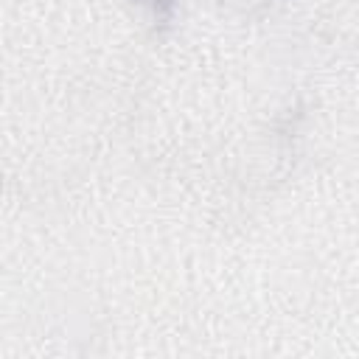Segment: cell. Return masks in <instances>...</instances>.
<instances>
[{
  "label": "cell",
  "mask_w": 359,
  "mask_h": 359,
  "mask_svg": "<svg viewBox=\"0 0 359 359\" xmlns=\"http://www.w3.org/2000/svg\"><path fill=\"white\" fill-rule=\"evenodd\" d=\"M132 3L146 8L157 28H168L177 17V8H180V0H132Z\"/></svg>",
  "instance_id": "obj_1"
}]
</instances>
